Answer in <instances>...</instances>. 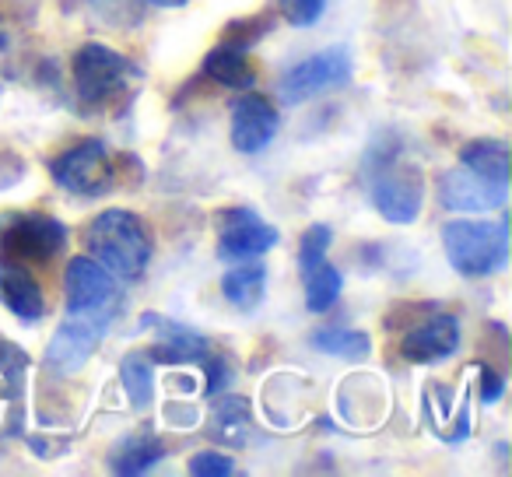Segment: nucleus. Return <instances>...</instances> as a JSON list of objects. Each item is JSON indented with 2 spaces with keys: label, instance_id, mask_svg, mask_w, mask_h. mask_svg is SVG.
<instances>
[{
  "label": "nucleus",
  "instance_id": "obj_16",
  "mask_svg": "<svg viewBox=\"0 0 512 477\" xmlns=\"http://www.w3.org/2000/svg\"><path fill=\"white\" fill-rule=\"evenodd\" d=\"M204 74L211 81H218L221 88H232V92H246L256 85V71L246 60V53L235 50V46H218L204 57Z\"/></svg>",
  "mask_w": 512,
  "mask_h": 477
},
{
  "label": "nucleus",
  "instance_id": "obj_24",
  "mask_svg": "<svg viewBox=\"0 0 512 477\" xmlns=\"http://www.w3.org/2000/svg\"><path fill=\"white\" fill-rule=\"evenodd\" d=\"M330 225H313L306 235H302V246H299V271L306 274L309 267H316L320 260H327V250H330Z\"/></svg>",
  "mask_w": 512,
  "mask_h": 477
},
{
  "label": "nucleus",
  "instance_id": "obj_21",
  "mask_svg": "<svg viewBox=\"0 0 512 477\" xmlns=\"http://www.w3.org/2000/svg\"><path fill=\"white\" fill-rule=\"evenodd\" d=\"M120 383L123 390H127L130 404L137 407V411H144V407L151 404V397H155V376H151V362L148 355H127L120 362Z\"/></svg>",
  "mask_w": 512,
  "mask_h": 477
},
{
  "label": "nucleus",
  "instance_id": "obj_19",
  "mask_svg": "<svg viewBox=\"0 0 512 477\" xmlns=\"http://www.w3.org/2000/svg\"><path fill=\"white\" fill-rule=\"evenodd\" d=\"M162 456H165V442L144 432V435L123 439L120 449L113 453V463H109V467H113L116 474H144V470L155 467Z\"/></svg>",
  "mask_w": 512,
  "mask_h": 477
},
{
  "label": "nucleus",
  "instance_id": "obj_18",
  "mask_svg": "<svg viewBox=\"0 0 512 477\" xmlns=\"http://www.w3.org/2000/svg\"><path fill=\"white\" fill-rule=\"evenodd\" d=\"M264 288H267V267L264 264H242L232 267V271L221 278V292L225 299L232 302L235 309H253L256 302L264 299Z\"/></svg>",
  "mask_w": 512,
  "mask_h": 477
},
{
  "label": "nucleus",
  "instance_id": "obj_4",
  "mask_svg": "<svg viewBox=\"0 0 512 477\" xmlns=\"http://www.w3.org/2000/svg\"><path fill=\"white\" fill-rule=\"evenodd\" d=\"M74 71V88H78V99L88 106H106V102L120 99L130 92L141 71L130 57L109 50L102 43H85L71 60Z\"/></svg>",
  "mask_w": 512,
  "mask_h": 477
},
{
  "label": "nucleus",
  "instance_id": "obj_22",
  "mask_svg": "<svg viewBox=\"0 0 512 477\" xmlns=\"http://www.w3.org/2000/svg\"><path fill=\"white\" fill-rule=\"evenodd\" d=\"M313 344L323 351V355H334V358H348V362H362L369 355V337L358 334V330H344V327H327V330H316Z\"/></svg>",
  "mask_w": 512,
  "mask_h": 477
},
{
  "label": "nucleus",
  "instance_id": "obj_8",
  "mask_svg": "<svg viewBox=\"0 0 512 477\" xmlns=\"http://www.w3.org/2000/svg\"><path fill=\"white\" fill-rule=\"evenodd\" d=\"M348 78H351V53L344 46H330V50L295 64L278 81V95L288 106H299V102L313 99V95L327 92V88H341Z\"/></svg>",
  "mask_w": 512,
  "mask_h": 477
},
{
  "label": "nucleus",
  "instance_id": "obj_7",
  "mask_svg": "<svg viewBox=\"0 0 512 477\" xmlns=\"http://www.w3.org/2000/svg\"><path fill=\"white\" fill-rule=\"evenodd\" d=\"M116 309H99V313H67V320L57 327L50 348H46V365L57 372H78L99 348L102 334L113 323Z\"/></svg>",
  "mask_w": 512,
  "mask_h": 477
},
{
  "label": "nucleus",
  "instance_id": "obj_14",
  "mask_svg": "<svg viewBox=\"0 0 512 477\" xmlns=\"http://www.w3.org/2000/svg\"><path fill=\"white\" fill-rule=\"evenodd\" d=\"M151 327L158 330V341L151 348V358L155 362H169V365H186V362H204L207 358V341L197 334V330L183 327L176 320H165V316H144Z\"/></svg>",
  "mask_w": 512,
  "mask_h": 477
},
{
  "label": "nucleus",
  "instance_id": "obj_2",
  "mask_svg": "<svg viewBox=\"0 0 512 477\" xmlns=\"http://www.w3.org/2000/svg\"><path fill=\"white\" fill-rule=\"evenodd\" d=\"M442 246H446L449 264L467 278L495 274L509 260V235L505 221H470L456 218L442 225Z\"/></svg>",
  "mask_w": 512,
  "mask_h": 477
},
{
  "label": "nucleus",
  "instance_id": "obj_23",
  "mask_svg": "<svg viewBox=\"0 0 512 477\" xmlns=\"http://www.w3.org/2000/svg\"><path fill=\"white\" fill-rule=\"evenodd\" d=\"M249 421V407H246V400L242 397H235V400H221V407L214 411V421H211V432L218 435V439H225V442H242V432L239 428Z\"/></svg>",
  "mask_w": 512,
  "mask_h": 477
},
{
  "label": "nucleus",
  "instance_id": "obj_25",
  "mask_svg": "<svg viewBox=\"0 0 512 477\" xmlns=\"http://www.w3.org/2000/svg\"><path fill=\"white\" fill-rule=\"evenodd\" d=\"M271 18H246V22H232L225 29V46H235V50H246V46L260 43V36L271 32Z\"/></svg>",
  "mask_w": 512,
  "mask_h": 477
},
{
  "label": "nucleus",
  "instance_id": "obj_26",
  "mask_svg": "<svg viewBox=\"0 0 512 477\" xmlns=\"http://www.w3.org/2000/svg\"><path fill=\"white\" fill-rule=\"evenodd\" d=\"M327 0H281V15L288 18V25L295 29H309L323 18Z\"/></svg>",
  "mask_w": 512,
  "mask_h": 477
},
{
  "label": "nucleus",
  "instance_id": "obj_3",
  "mask_svg": "<svg viewBox=\"0 0 512 477\" xmlns=\"http://www.w3.org/2000/svg\"><path fill=\"white\" fill-rule=\"evenodd\" d=\"M369 197L390 225H411L421 214V204H425V176H421L418 165H411L397 151L376 155Z\"/></svg>",
  "mask_w": 512,
  "mask_h": 477
},
{
  "label": "nucleus",
  "instance_id": "obj_12",
  "mask_svg": "<svg viewBox=\"0 0 512 477\" xmlns=\"http://www.w3.org/2000/svg\"><path fill=\"white\" fill-rule=\"evenodd\" d=\"M439 200L446 211H495L509 200V183H491L463 165L439 179Z\"/></svg>",
  "mask_w": 512,
  "mask_h": 477
},
{
  "label": "nucleus",
  "instance_id": "obj_13",
  "mask_svg": "<svg viewBox=\"0 0 512 477\" xmlns=\"http://www.w3.org/2000/svg\"><path fill=\"white\" fill-rule=\"evenodd\" d=\"M456 348H460V323H456V316H449V313L428 316L425 323L407 330L404 341H400L404 358L414 365H435V362H442V358L453 355Z\"/></svg>",
  "mask_w": 512,
  "mask_h": 477
},
{
  "label": "nucleus",
  "instance_id": "obj_30",
  "mask_svg": "<svg viewBox=\"0 0 512 477\" xmlns=\"http://www.w3.org/2000/svg\"><path fill=\"white\" fill-rule=\"evenodd\" d=\"M151 8H183L186 0H148Z\"/></svg>",
  "mask_w": 512,
  "mask_h": 477
},
{
  "label": "nucleus",
  "instance_id": "obj_6",
  "mask_svg": "<svg viewBox=\"0 0 512 477\" xmlns=\"http://www.w3.org/2000/svg\"><path fill=\"white\" fill-rule=\"evenodd\" d=\"M53 179L78 197H102L116 186L113 155L102 141H81L53 162Z\"/></svg>",
  "mask_w": 512,
  "mask_h": 477
},
{
  "label": "nucleus",
  "instance_id": "obj_20",
  "mask_svg": "<svg viewBox=\"0 0 512 477\" xmlns=\"http://www.w3.org/2000/svg\"><path fill=\"white\" fill-rule=\"evenodd\" d=\"M302 281H306L309 313H327V309L341 299V285H344L341 271H337L334 264H327V260H320L316 267H309V271L302 274Z\"/></svg>",
  "mask_w": 512,
  "mask_h": 477
},
{
  "label": "nucleus",
  "instance_id": "obj_11",
  "mask_svg": "<svg viewBox=\"0 0 512 477\" xmlns=\"http://www.w3.org/2000/svg\"><path fill=\"white\" fill-rule=\"evenodd\" d=\"M67 313H99L116 306V278L92 257H74L64 274Z\"/></svg>",
  "mask_w": 512,
  "mask_h": 477
},
{
  "label": "nucleus",
  "instance_id": "obj_28",
  "mask_svg": "<svg viewBox=\"0 0 512 477\" xmlns=\"http://www.w3.org/2000/svg\"><path fill=\"white\" fill-rule=\"evenodd\" d=\"M502 390H505L502 376L491 372V369H481V400L484 404H495V400L502 397Z\"/></svg>",
  "mask_w": 512,
  "mask_h": 477
},
{
  "label": "nucleus",
  "instance_id": "obj_1",
  "mask_svg": "<svg viewBox=\"0 0 512 477\" xmlns=\"http://www.w3.org/2000/svg\"><path fill=\"white\" fill-rule=\"evenodd\" d=\"M88 253L99 260L113 278L137 281L151 264V235L144 221L130 211H102L99 218L88 225Z\"/></svg>",
  "mask_w": 512,
  "mask_h": 477
},
{
  "label": "nucleus",
  "instance_id": "obj_29",
  "mask_svg": "<svg viewBox=\"0 0 512 477\" xmlns=\"http://www.w3.org/2000/svg\"><path fill=\"white\" fill-rule=\"evenodd\" d=\"M225 383H228V365L218 362V358H214V362H207V383H204V390L207 393H218Z\"/></svg>",
  "mask_w": 512,
  "mask_h": 477
},
{
  "label": "nucleus",
  "instance_id": "obj_27",
  "mask_svg": "<svg viewBox=\"0 0 512 477\" xmlns=\"http://www.w3.org/2000/svg\"><path fill=\"white\" fill-rule=\"evenodd\" d=\"M190 474L197 477H228L235 474V460L225 453H197L190 460Z\"/></svg>",
  "mask_w": 512,
  "mask_h": 477
},
{
  "label": "nucleus",
  "instance_id": "obj_5",
  "mask_svg": "<svg viewBox=\"0 0 512 477\" xmlns=\"http://www.w3.org/2000/svg\"><path fill=\"white\" fill-rule=\"evenodd\" d=\"M67 246V225L46 214H4L0 218V260L4 264H46Z\"/></svg>",
  "mask_w": 512,
  "mask_h": 477
},
{
  "label": "nucleus",
  "instance_id": "obj_17",
  "mask_svg": "<svg viewBox=\"0 0 512 477\" xmlns=\"http://www.w3.org/2000/svg\"><path fill=\"white\" fill-rule=\"evenodd\" d=\"M460 165H467L470 172L491 179V183H509V148H505V141H495V137L463 144Z\"/></svg>",
  "mask_w": 512,
  "mask_h": 477
},
{
  "label": "nucleus",
  "instance_id": "obj_31",
  "mask_svg": "<svg viewBox=\"0 0 512 477\" xmlns=\"http://www.w3.org/2000/svg\"><path fill=\"white\" fill-rule=\"evenodd\" d=\"M0 50H8V36L4 32H0Z\"/></svg>",
  "mask_w": 512,
  "mask_h": 477
},
{
  "label": "nucleus",
  "instance_id": "obj_10",
  "mask_svg": "<svg viewBox=\"0 0 512 477\" xmlns=\"http://www.w3.org/2000/svg\"><path fill=\"white\" fill-rule=\"evenodd\" d=\"M278 109L267 95H256L246 88V95L232 99V148L242 155H260L278 134Z\"/></svg>",
  "mask_w": 512,
  "mask_h": 477
},
{
  "label": "nucleus",
  "instance_id": "obj_15",
  "mask_svg": "<svg viewBox=\"0 0 512 477\" xmlns=\"http://www.w3.org/2000/svg\"><path fill=\"white\" fill-rule=\"evenodd\" d=\"M0 302L11 309L22 323H36L43 316V288L36 285L22 264H4L0 267Z\"/></svg>",
  "mask_w": 512,
  "mask_h": 477
},
{
  "label": "nucleus",
  "instance_id": "obj_9",
  "mask_svg": "<svg viewBox=\"0 0 512 477\" xmlns=\"http://www.w3.org/2000/svg\"><path fill=\"white\" fill-rule=\"evenodd\" d=\"M278 246V228L249 207H228L218 214V257L225 264L239 260H260L267 250Z\"/></svg>",
  "mask_w": 512,
  "mask_h": 477
}]
</instances>
